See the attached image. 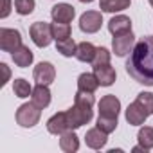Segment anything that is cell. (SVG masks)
Segmentation results:
<instances>
[{
	"label": "cell",
	"instance_id": "4dcf8cb0",
	"mask_svg": "<svg viewBox=\"0 0 153 153\" xmlns=\"http://www.w3.org/2000/svg\"><path fill=\"white\" fill-rule=\"evenodd\" d=\"M0 68H2V70H4V79H2V81H0V85H2V87H4V85H6V83L9 81V76H11V72H9V67H7L6 63H0Z\"/></svg>",
	"mask_w": 153,
	"mask_h": 153
},
{
	"label": "cell",
	"instance_id": "5bb4252c",
	"mask_svg": "<svg viewBox=\"0 0 153 153\" xmlns=\"http://www.w3.org/2000/svg\"><path fill=\"white\" fill-rule=\"evenodd\" d=\"M51 16L54 22H63V24H70L76 16V9L70 4H56L51 9Z\"/></svg>",
	"mask_w": 153,
	"mask_h": 153
},
{
	"label": "cell",
	"instance_id": "277c9868",
	"mask_svg": "<svg viewBox=\"0 0 153 153\" xmlns=\"http://www.w3.org/2000/svg\"><path fill=\"white\" fill-rule=\"evenodd\" d=\"M29 34H31V40L34 42V45L40 47V49L47 47L54 40V36H52V25L47 24V22H34L31 25V29H29Z\"/></svg>",
	"mask_w": 153,
	"mask_h": 153
},
{
	"label": "cell",
	"instance_id": "d6986e66",
	"mask_svg": "<svg viewBox=\"0 0 153 153\" xmlns=\"http://www.w3.org/2000/svg\"><path fill=\"white\" fill-rule=\"evenodd\" d=\"M99 81L96 78V74L92 72H83L79 74V78H78V90H83V92H96L99 88Z\"/></svg>",
	"mask_w": 153,
	"mask_h": 153
},
{
	"label": "cell",
	"instance_id": "f546056e",
	"mask_svg": "<svg viewBox=\"0 0 153 153\" xmlns=\"http://www.w3.org/2000/svg\"><path fill=\"white\" fill-rule=\"evenodd\" d=\"M4 6H2V11H0V18H7L9 13H11V0H2Z\"/></svg>",
	"mask_w": 153,
	"mask_h": 153
},
{
	"label": "cell",
	"instance_id": "52a82bcc",
	"mask_svg": "<svg viewBox=\"0 0 153 153\" xmlns=\"http://www.w3.org/2000/svg\"><path fill=\"white\" fill-rule=\"evenodd\" d=\"M133 47H135V36H133V33L119 34V36H114V40H112V51L119 58L130 54L133 51Z\"/></svg>",
	"mask_w": 153,
	"mask_h": 153
},
{
	"label": "cell",
	"instance_id": "484cf974",
	"mask_svg": "<svg viewBox=\"0 0 153 153\" xmlns=\"http://www.w3.org/2000/svg\"><path fill=\"white\" fill-rule=\"evenodd\" d=\"M117 117H106V115H99L97 117V128L99 130H103L105 133H112V131H115V128H117Z\"/></svg>",
	"mask_w": 153,
	"mask_h": 153
},
{
	"label": "cell",
	"instance_id": "ffe728a7",
	"mask_svg": "<svg viewBox=\"0 0 153 153\" xmlns=\"http://www.w3.org/2000/svg\"><path fill=\"white\" fill-rule=\"evenodd\" d=\"M96 51L97 47H94L90 42H81L78 43V49H76V58L83 63H92L96 58Z\"/></svg>",
	"mask_w": 153,
	"mask_h": 153
},
{
	"label": "cell",
	"instance_id": "8fae6325",
	"mask_svg": "<svg viewBox=\"0 0 153 153\" xmlns=\"http://www.w3.org/2000/svg\"><path fill=\"white\" fill-rule=\"evenodd\" d=\"M108 31L114 36L131 33V20H130V16H126V15H115V16H112L110 22H108Z\"/></svg>",
	"mask_w": 153,
	"mask_h": 153
},
{
	"label": "cell",
	"instance_id": "e0dca14e",
	"mask_svg": "<svg viewBox=\"0 0 153 153\" xmlns=\"http://www.w3.org/2000/svg\"><path fill=\"white\" fill-rule=\"evenodd\" d=\"M59 148L65 153H76L79 149V139L74 133V130H68L59 135Z\"/></svg>",
	"mask_w": 153,
	"mask_h": 153
},
{
	"label": "cell",
	"instance_id": "9a60e30c",
	"mask_svg": "<svg viewBox=\"0 0 153 153\" xmlns=\"http://www.w3.org/2000/svg\"><path fill=\"white\" fill-rule=\"evenodd\" d=\"M106 140H108V133H105L103 130H99L97 126L96 128H90L85 135V142L90 149H101L106 146Z\"/></svg>",
	"mask_w": 153,
	"mask_h": 153
},
{
	"label": "cell",
	"instance_id": "d6a6232c",
	"mask_svg": "<svg viewBox=\"0 0 153 153\" xmlns=\"http://www.w3.org/2000/svg\"><path fill=\"white\" fill-rule=\"evenodd\" d=\"M149 6H151V7H153V0H149Z\"/></svg>",
	"mask_w": 153,
	"mask_h": 153
},
{
	"label": "cell",
	"instance_id": "ba28073f",
	"mask_svg": "<svg viewBox=\"0 0 153 153\" xmlns=\"http://www.w3.org/2000/svg\"><path fill=\"white\" fill-rule=\"evenodd\" d=\"M33 78L40 85H51L54 81V78H56V68H54V65L51 61H42V63H38L34 67Z\"/></svg>",
	"mask_w": 153,
	"mask_h": 153
},
{
	"label": "cell",
	"instance_id": "1f68e13d",
	"mask_svg": "<svg viewBox=\"0 0 153 153\" xmlns=\"http://www.w3.org/2000/svg\"><path fill=\"white\" fill-rule=\"evenodd\" d=\"M79 2H83V4H90V2H94V0H79Z\"/></svg>",
	"mask_w": 153,
	"mask_h": 153
},
{
	"label": "cell",
	"instance_id": "30bf717a",
	"mask_svg": "<svg viewBox=\"0 0 153 153\" xmlns=\"http://www.w3.org/2000/svg\"><path fill=\"white\" fill-rule=\"evenodd\" d=\"M47 130H49V133H52V135H61V133L68 131V130H70V121H68L67 112H58V114H54V115L47 121Z\"/></svg>",
	"mask_w": 153,
	"mask_h": 153
},
{
	"label": "cell",
	"instance_id": "2e32d148",
	"mask_svg": "<svg viewBox=\"0 0 153 153\" xmlns=\"http://www.w3.org/2000/svg\"><path fill=\"white\" fill-rule=\"evenodd\" d=\"M31 101H33L36 106H40L42 110L47 108V106L51 105V90H49V85H40V83H38V85L33 88Z\"/></svg>",
	"mask_w": 153,
	"mask_h": 153
},
{
	"label": "cell",
	"instance_id": "8992f818",
	"mask_svg": "<svg viewBox=\"0 0 153 153\" xmlns=\"http://www.w3.org/2000/svg\"><path fill=\"white\" fill-rule=\"evenodd\" d=\"M103 25V13L101 11H85L79 16V29L87 34H94Z\"/></svg>",
	"mask_w": 153,
	"mask_h": 153
},
{
	"label": "cell",
	"instance_id": "603a6c76",
	"mask_svg": "<svg viewBox=\"0 0 153 153\" xmlns=\"http://www.w3.org/2000/svg\"><path fill=\"white\" fill-rule=\"evenodd\" d=\"M137 140L142 148L153 149V126H142L137 133Z\"/></svg>",
	"mask_w": 153,
	"mask_h": 153
},
{
	"label": "cell",
	"instance_id": "cb8c5ba5",
	"mask_svg": "<svg viewBox=\"0 0 153 153\" xmlns=\"http://www.w3.org/2000/svg\"><path fill=\"white\" fill-rule=\"evenodd\" d=\"M51 25H52V36H54V40H56V42H61V40L70 38V33H72L70 24L54 22V24H51Z\"/></svg>",
	"mask_w": 153,
	"mask_h": 153
},
{
	"label": "cell",
	"instance_id": "83f0119b",
	"mask_svg": "<svg viewBox=\"0 0 153 153\" xmlns=\"http://www.w3.org/2000/svg\"><path fill=\"white\" fill-rule=\"evenodd\" d=\"M135 101L146 110L148 115H153V94H151V92H140Z\"/></svg>",
	"mask_w": 153,
	"mask_h": 153
},
{
	"label": "cell",
	"instance_id": "7402d4cb",
	"mask_svg": "<svg viewBox=\"0 0 153 153\" xmlns=\"http://www.w3.org/2000/svg\"><path fill=\"white\" fill-rule=\"evenodd\" d=\"M13 92H15L16 97L25 99V97H29V96L33 94V87H31L29 81H25L24 78H18V79L13 81Z\"/></svg>",
	"mask_w": 153,
	"mask_h": 153
},
{
	"label": "cell",
	"instance_id": "7c38bea8",
	"mask_svg": "<svg viewBox=\"0 0 153 153\" xmlns=\"http://www.w3.org/2000/svg\"><path fill=\"white\" fill-rule=\"evenodd\" d=\"M124 117H126V121H128L131 126H140V124L146 123V119H148L149 115L146 114V110H144L137 101H133L131 105H128Z\"/></svg>",
	"mask_w": 153,
	"mask_h": 153
},
{
	"label": "cell",
	"instance_id": "ac0fdd59",
	"mask_svg": "<svg viewBox=\"0 0 153 153\" xmlns=\"http://www.w3.org/2000/svg\"><path fill=\"white\" fill-rule=\"evenodd\" d=\"M11 56H13L15 65H16V67H20V68L29 67V65L33 63V59H34V54H33V51H31L27 45H20V47H18Z\"/></svg>",
	"mask_w": 153,
	"mask_h": 153
},
{
	"label": "cell",
	"instance_id": "4fadbf2b",
	"mask_svg": "<svg viewBox=\"0 0 153 153\" xmlns=\"http://www.w3.org/2000/svg\"><path fill=\"white\" fill-rule=\"evenodd\" d=\"M94 74H96V78L99 81L101 87H112L115 83V78H117V74H115V68L108 65H97L94 67Z\"/></svg>",
	"mask_w": 153,
	"mask_h": 153
},
{
	"label": "cell",
	"instance_id": "4316f807",
	"mask_svg": "<svg viewBox=\"0 0 153 153\" xmlns=\"http://www.w3.org/2000/svg\"><path fill=\"white\" fill-rule=\"evenodd\" d=\"M36 7V2L34 0H15V11L22 16H27L34 11Z\"/></svg>",
	"mask_w": 153,
	"mask_h": 153
},
{
	"label": "cell",
	"instance_id": "f1b7e54d",
	"mask_svg": "<svg viewBox=\"0 0 153 153\" xmlns=\"http://www.w3.org/2000/svg\"><path fill=\"white\" fill-rule=\"evenodd\" d=\"M110 58H112V54H110V51H108L106 47H97V51H96V58H94V61H92V67H97V65H108V63H110Z\"/></svg>",
	"mask_w": 153,
	"mask_h": 153
},
{
	"label": "cell",
	"instance_id": "3957f363",
	"mask_svg": "<svg viewBox=\"0 0 153 153\" xmlns=\"http://www.w3.org/2000/svg\"><path fill=\"white\" fill-rule=\"evenodd\" d=\"M40 117H42V108L36 106L33 101L20 105L18 110H16V123L22 128H33V126H36L40 123Z\"/></svg>",
	"mask_w": 153,
	"mask_h": 153
},
{
	"label": "cell",
	"instance_id": "9c48e42d",
	"mask_svg": "<svg viewBox=\"0 0 153 153\" xmlns=\"http://www.w3.org/2000/svg\"><path fill=\"white\" fill-rule=\"evenodd\" d=\"M97 106H99V115L119 117V112H121V101H119L114 94H106V96H103Z\"/></svg>",
	"mask_w": 153,
	"mask_h": 153
},
{
	"label": "cell",
	"instance_id": "6da1fadb",
	"mask_svg": "<svg viewBox=\"0 0 153 153\" xmlns=\"http://www.w3.org/2000/svg\"><path fill=\"white\" fill-rule=\"evenodd\" d=\"M130 78L144 87H153V36L140 38L126 59Z\"/></svg>",
	"mask_w": 153,
	"mask_h": 153
},
{
	"label": "cell",
	"instance_id": "5b68a950",
	"mask_svg": "<svg viewBox=\"0 0 153 153\" xmlns=\"http://www.w3.org/2000/svg\"><path fill=\"white\" fill-rule=\"evenodd\" d=\"M22 43V34L18 29H9V27H2L0 29V49L4 52H15Z\"/></svg>",
	"mask_w": 153,
	"mask_h": 153
},
{
	"label": "cell",
	"instance_id": "44dd1931",
	"mask_svg": "<svg viewBox=\"0 0 153 153\" xmlns=\"http://www.w3.org/2000/svg\"><path fill=\"white\" fill-rule=\"evenodd\" d=\"M130 7V0H99V9L103 13H119Z\"/></svg>",
	"mask_w": 153,
	"mask_h": 153
},
{
	"label": "cell",
	"instance_id": "7a4b0ae2",
	"mask_svg": "<svg viewBox=\"0 0 153 153\" xmlns=\"http://www.w3.org/2000/svg\"><path fill=\"white\" fill-rule=\"evenodd\" d=\"M94 103H96L94 92H83V90L76 92L74 106H70L67 110V115H68V121H70V130H78V128H81V126H85L87 123L92 121Z\"/></svg>",
	"mask_w": 153,
	"mask_h": 153
},
{
	"label": "cell",
	"instance_id": "d4e9b609",
	"mask_svg": "<svg viewBox=\"0 0 153 153\" xmlns=\"http://www.w3.org/2000/svg\"><path fill=\"white\" fill-rule=\"evenodd\" d=\"M56 49L65 58H72V56H76V49H78V45H76V42L72 38H67V40L56 42Z\"/></svg>",
	"mask_w": 153,
	"mask_h": 153
}]
</instances>
